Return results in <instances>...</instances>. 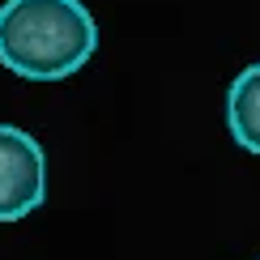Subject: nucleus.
I'll return each instance as SVG.
<instances>
[{
    "instance_id": "f03ea898",
    "label": "nucleus",
    "mask_w": 260,
    "mask_h": 260,
    "mask_svg": "<svg viewBox=\"0 0 260 260\" xmlns=\"http://www.w3.org/2000/svg\"><path fill=\"white\" fill-rule=\"evenodd\" d=\"M47 197V154L26 128L0 124V222H21Z\"/></svg>"
},
{
    "instance_id": "f257e3e1",
    "label": "nucleus",
    "mask_w": 260,
    "mask_h": 260,
    "mask_svg": "<svg viewBox=\"0 0 260 260\" xmlns=\"http://www.w3.org/2000/svg\"><path fill=\"white\" fill-rule=\"evenodd\" d=\"M99 47V26L81 0H5L0 64L26 81H64Z\"/></svg>"
},
{
    "instance_id": "7ed1b4c3",
    "label": "nucleus",
    "mask_w": 260,
    "mask_h": 260,
    "mask_svg": "<svg viewBox=\"0 0 260 260\" xmlns=\"http://www.w3.org/2000/svg\"><path fill=\"white\" fill-rule=\"evenodd\" d=\"M226 124H231L235 145L247 154H260V64H247L231 81L226 94Z\"/></svg>"
}]
</instances>
